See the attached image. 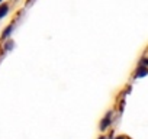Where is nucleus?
I'll list each match as a JSON object with an SVG mask.
<instances>
[{
    "label": "nucleus",
    "instance_id": "obj_2",
    "mask_svg": "<svg viewBox=\"0 0 148 139\" xmlns=\"http://www.w3.org/2000/svg\"><path fill=\"white\" fill-rule=\"evenodd\" d=\"M15 28H16V23H15V22H13V23H10V25H8V26L3 29L2 35H0V41L5 42V41L10 39V35H12V32L15 31Z\"/></svg>",
    "mask_w": 148,
    "mask_h": 139
},
{
    "label": "nucleus",
    "instance_id": "obj_8",
    "mask_svg": "<svg viewBox=\"0 0 148 139\" xmlns=\"http://www.w3.org/2000/svg\"><path fill=\"white\" fill-rule=\"evenodd\" d=\"M97 139H109V138H108V136H106V135H100V136H99V138H97Z\"/></svg>",
    "mask_w": 148,
    "mask_h": 139
},
{
    "label": "nucleus",
    "instance_id": "obj_5",
    "mask_svg": "<svg viewBox=\"0 0 148 139\" xmlns=\"http://www.w3.org/2000/svg\"><path fill=\"white\" fill-rule=\"evenodd\" d=\"M13 48H15V42H13L12 39L5 41V44H3V52H9V51H12Z\"/></svg>",
    "mask_w": 148,
    "mask_h": 139
},
{
    "label": "nucleus",
    "instance_id": "obj_1",
    "mask_svg": "<svg viewBox=\"0 0 148 139\" xmlns=\"http://www.w3.org/2000/svg\"><path fill=\"white\" fill-rule=\"evenodd\" d=\"M113 110H108L106 112V114L102 117V120H100V123H99V130L102 132V133H105L110 126H112V123H113Z\"/></svg>",
    "mask_w": 148,
    "mask_h": 139
},
{
    "label": "nucleus",
    "instance_id": "obj_4",
    "mask_svg": "<svg viewBox=\"0 0 148 139\" xmlns=\"http://www.w3.org/2000/svg\"><path fill=\"white\" fill-rule=\"evenodd\" d=\"M9 12H10V3H6V2L0 3V20L5 19L9 15Z\"/></svg>",
    "mask_w": 148,
    "mask_h": 139
},
{
    "label": "nucleus",
    "instance_id": "obj_6",
    "mask_svg": "<svg viewBox=\"0 0 148 139\" xmlns=\"http://www.w3.org/2000/svg\"><path fill=\"white\" fill-rule=\"evenodd\" d=\"M123 107H125V102L122 100V102L119 103V112H122V110H123Z\"/></svg>",
    "mask_w": 148,
    "mask_h": 139
},
{
    "label": "nucleus",
    "instance_id": "obj_7",
    "mask_svg": "<svg viewBox=\"0 0 148 139\" xmlns=\"http://www.w3.org/2000/svg\"><path fill=\"white\" fill-rule=\"evenodd\" d=\"M113 139H128L126 136H123V135H119V136H115Z\"/></svg>",
    "mask_w": 148,
    "mask_h": 139
},
{
    "label": "nucleus",
    "instance_id": "obj_3",
    "mask_svg": "<svg viewBox=\"0 0 148 139\" xmlns=\"http://www.w3.org/2000/svg\"><path fill=\"white\" fill-rule=\"evenodd\" d=\"M148 76V67H142V65H138V68L135 70V73H134V80L136 78H142Z\"/></svg>",
    "mask_w": 148,
    "mask_h": 139
},
{
    "label": "nucleus",
    "instance_id": "obj_9",
    "mask_svg": "<svg viewBox=\"0 0 148 139\" xmlns=\"http://www.w3.org/2000/svg\"><path fill=\"white\" fill-rule=\"evenodd\" d=\"M3 2H5V0H0V3H3Z\"/></svg>",
    "mask_w": 148,
    "mask_h": 139
}]
</instances>
